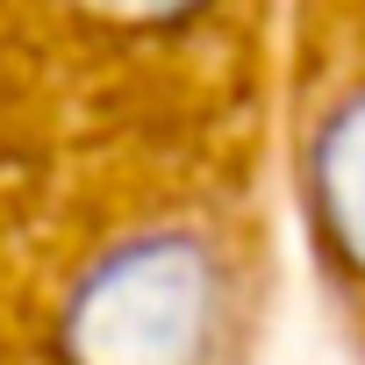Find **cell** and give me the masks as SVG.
I'll return each mask as SVG.
<instances>
[{
  "label": "cell",
  "mask_w": 365,
  "mask_h": 365,
  "mask_svg": "<svg viewBox=\"0 0 365 365\" xmlns=\"http://www.w3.org/2000/svg\"><path fill=\"white\" fill-rule=\"evenodd\" d=\"M222 315V272L201 237H129L86 265L65 301L72 365H201Z\"/></svg>",
  "instance_id": "1"
},
{
  "label": "cell",
  "mask_w": 365,
  "mask_h": 365,
  "mask_svg": "<svg viewBox=\"0 0 365 365\" xmlns=\"http://www.w3.org/2000/svg\"><path fill=\"white\" fill-rule=\"evenodd\" d=\"M315 201L344 258L365 265V86L322 122L315 136Z\"/></svg>",
  "instance_id": "2"
},
{
  "label": "cell",
  "mask_w": 365,
  "mask_h": 365,
  "mask_svg": "<svg viewBox=\"0 0 365 365\" xmlns=\"http://www.w3.org/2000/svg\"><path fill=\"white\" fill-rule=\"evenodd\" d=\"M79 8H93L108 22H179V15L208 8V0H79Z\"/></svg>",
  "instance_id": "3"
}]
</instances>
